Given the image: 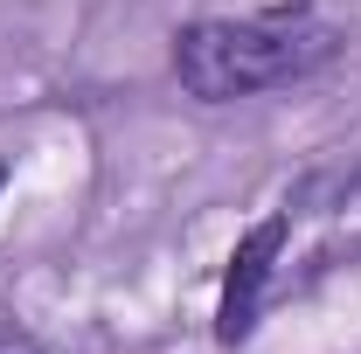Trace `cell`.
I'll return each mask as SVG.
<instances>
[{"label":"cell","mask_w":361,"mask_h":354,"mask_svg":"<svg viewBox=\"0 0 361 354\" xmlns=\"http://www.w3.org/2000/svg\"><path fill=\"white\" fill-rule=\"evenodd\" d=\"M0 354H56V348H42V341H28V334H0Z\"/></svg>","instance_id":"cell-4"},{"label":"cell","mask_w":361,"mask_h":354,"mask_svg":"<svg viewBox=\"0 0 361 354\" xmlns=\"http://www.w3.org/2000/svg\"><path fill=\"white\" fill-rule=\"evenodd\" d=\"M285 216H361V160L355 167H319L285 195Z\"/></svg>","instance_id":"cell-3"},{"label":"cell","mask_w":361,"mask_h":354,"mask_svg":"<svg viewBox=\"0 0 361 354\" xmlns=\"http://www.w3.org/2000/svg\"><path fill=\"white\" fill-rule=\"evenodd\" d=\"M348 28H334L319 7H264L236 21H188L174 35V84L202 104H236L257 90H285L341 63Z\"/></svg>","instance_id":"cell-1"},{"label":"cell","mask_w":361,"mask_h":354,"mask_svg":"<svg viewBox=\"0 0 361 354\" xmlns=\"http://www.w3.org/2000/svg\"><path fill=\"white\" fill-rule=\"evenodd\" d=\"M7 174H14V167H7V160H0V188H7Z\"/></svg>","instance_id":"cell-5"},{"label":"cell","mask_w":361,"mask_h":354,"mask_svg":"<svg viewBox=\"0 0 361 354\" xmlns=\"http://www.w3.org/2000/svg\"><path fill=\"white\" fill-rule=\"evenodd\" d=\"M285 236H292V216L278 209V216L250 222L243 236H236V250H229V271H223V299H216V348H243L250 334H257V319H264V292H271V271L285 257Z\"/></svg>","instance_id":"cell-2"}]
</instances>
